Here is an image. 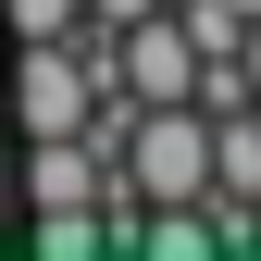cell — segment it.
<instances>
[{
  "label": "cell",
  "instance_id": "1",
  "mask_svg": "<svg viewBox=\"0 0 261 261\" xmlns=\"http://www.w3.org/2000/svg\"><path fill=\"white\" fill-rule=\"evenodd\" d=\"M112 174H124L112 199H212V112L199 100H137Z\"/></svg>",
  "mask_w": 261,
  "mask_h": 261
},
{
  "label": "cell",
  "instance_id": "2",
  "mask_svg": "<svg viewBox=\"0 0 261 261\" xmlns=\"http://www.w3.org/2000/svg\"><path fill=\"white\" fill-rule=\"evenodd\" d=\"M112 87L124 100H199V38H187V13H137L112 38Z\"/></svg>",
  "mask_w": 261,
  "mask_h": 261
},
{
  "label": "cell",
  "instance_id": "3",
  "mask_svg": "<svg viewBox=\"0 0 261 261\" xmlns=\"http://www.w3.org/2000/svg\"><path fill=\"white\" fill-rule=\"evenodd\" d=\"M0 13H13V38H75L87 0H0Z\"/></svg>",
  "mask_w": 261,
  "mask_h": 261
},
{
  "label": "cell",
  "instance_id": "4",
  "mask_svg": "<svg viewBox=\"0 0 261 261\" xmlns=\"http://www.w3.org/2000/svg\"><path fill=\"white\" fill-rule=\"evenodd\" d=\"M137 13H174V0H87V25H137Z\"/></svg>",
  "mask_w": 261,
  "mask_h": 261
},
{
  "label": "cell",
  "instance_id": "5",
  "mask_svg": "<svg viewBox=\"0 0 261 261\" xmlns=\"http://www.w3.org/2000/svg\"><path fill=\"white\" fill-rule=\"evenodd\" d=\"M249 87H261V25H249Z\"/></svg>",
  "mask_w": 261,
  "mask_h": 261
},
{
  "label": "cell",
  "instance_id": "6",
  "mask_svg": "<svg viewBox=\"0 0 261 261\" xmlns=\"http://www.w3.org/2000/svg\"><path fill=\"white\" fill-rule=\"evenodd\" d=\"M237 13H249V25H261V0H237Z\"/></svg>",
  "mask_w": 261,
  "mask_h": 261
}]
</instances>
